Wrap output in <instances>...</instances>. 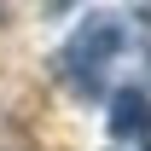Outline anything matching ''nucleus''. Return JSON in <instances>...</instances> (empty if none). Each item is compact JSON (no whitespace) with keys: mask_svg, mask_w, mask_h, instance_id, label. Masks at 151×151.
<instances>
[{"mask_svg":"<svg viewBox=\"0 0 151 151\" xmlns=\"http://www.w3.org/2000/svg\"><path fill=\"white\" fill-rule=\"evenodd\" d=\"M116 52H122V23L111 12H87V23L58 52V76L70 81L76 99H99L105 93V70L116 64Z\"/></svg>","mask_w":151,"mask_h":151,"instance_id":"1","label":"nucleus"},{"mask_svg":"<svg viewBox=\"0 0 151 151\" xmlns=\"http://www.w3.org/2000/svg\"><path fill=\"white\" fill-rule=\"evenodd\" d=\"M41 6H47V12H70L76 0H41Z\"/></svg>","mask_w":151,"mask_h":151,"instance_id":"3","label":"nucleus"},{"mask_svg":"<svg viewBox=\"0 0 151 151\" xmlns=\"http://www.w3.org/2000/svg\"><path fill=\"white\" fill-rule=\"evenodd\" d=\"M116 145H134V139H151V93L145 87H116L111 93V116H105Z\"/></svg>","mask_w":151,"mask_h":151,"instance_id":"2","label":"nucleus"}]
</instances>
